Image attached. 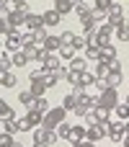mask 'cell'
Wrapping results in <instances>:
<instances>
[{
    "mask_svg": "<svg viewBox=\"0 0 129 147\" xmlns=\"http://www.w3.org/2000/svg\"><path fill=\"white\" fill-rule=\"evenodd\" d=\"M65 116H67V111H65L62 106L49 109V111L44 114V119H41V127H44V129H57V127L65 121Z\"/></svg>",
    "mask_w": 129,
    "mask_h": 147,
    "instance_id": "1",
    "label": "cell"
},
{
    "mask_svg": "<svg viewBox=\"0 0 129 147\" xmlns=\"http://www.w3.org/2000/svg\"><path fill=\"white\" fill-rule=\"evenodd\" d=\"M96 106H98V96H88V93H85V96H80V98H78V103H75V109H72V111H75L78 116H85V114H91Z\"/></svg>",
    "mask_w": 129,
    "mask_h": 147,
    "instance_id": "2",
    "label": "cell"
},
{
    "mask_svg": "<svg viewBox=\"0 0 129 147\" xmlns=\"http://www.w3.org/2000/svg\"><path fill=\"white\" fill-rule=\"evenodd\" d=\"M106 137H109L114 145H122V140L127 137V132H124V121H111V119H109V124H106Z\"/></svg>",
    "mask_w": 129,
    "mask_h": 147,
    "instance_id": "3",
    "label": "cell"
},
{
    "mask_svg": "<svg viewBox=\"0 0 129 147\" xmlns=\"http://www.w3.org/2000/svg\"><path fill=\"white\" fill-rule=\"evenodd\" d=\"M98 103L114 111V106L119 103V88H103V90L98 93Z\"/></svg>",
    "mask_w": 129,
    "mask_h": 147,
    "instance_id": "4",
    "label": "cell"
},
{
    "mask_svg": "<svg viewBox=\"0 0 129 147\" xmlns=\"http://www.w3.org/2000/svg\"><path fill=\"white\" fill-rule=\"evenodd\" d=\"M34 142H47V145H59V137L54 129H44V127H34Z\"/></svg>",
    "mask_w": 129,
    "mask_h": 147,
    "instance_id": "5",
    "label": "cell"
},
{
    "mask_svg": "<svg viewBox=\"0 0 129 147\" xmlns=\"http://www.w3.org/2000/svg\"><path fill=\"white\" fill-rule=\"evenodd\" d=\"M39 62H41V67L49 70V72H57V70L62 67V57H59L57 52H44V57H41Z\"/></svg>",
    "mask_w": 129,
    "mask_h": 147,
    "instance_id": "6",
    "label": "cell"
},
{
    "mask_svg": "<svg viewBox=\"0 0 129 147\" xmlns=\"http://www.w3.org/2000/svg\"><path fill=\"white\" fill-rule=\"evenodd\" d=\"M106 21H111L114 26H119V23L124 21V5H122L119 0H114V3L109 5V10H106Z\"/></svg>",
    "mask_w": 129,
    "mask_h": 147,
    "instance_id": "7",
    "label": "cell"
},
{
    "mask_svg": "<svg viewBox=\"0 0 129 147\" xmlns=\"http://www.w3.org/2000/svg\"><path fill=\"white\" fill-rule=\"evenodd\" d=\"M106 124H109V121H98V124H93V127H85V140L101 142V140L106 137Z\"/></svg>",
    "mask_w": 129,
    "mask_h": 147,
    "instance_id": "8",
    "label": "cell"
},
{
    "mask_svg": "<svg viewBox=\"0 0 129 147\" xmlns=\"http://www.w3.org/2000/svg\"><path fill=\"white\" fill-rule=\"evenodd\" d=\"M21 52H23V57H26L28 62H39V59L44 57V49H41V47H36V44H26Z\"/></svg>",
    "mask_w": 129,
    "mask_h": 147,
    "instance_id": "9",
    "label": "cell"
},
{
    "mask_svg": "<svg viewBox=\"0 0 129 147\" xmlns=\"http://www.w3.org/2000/svg\"><path fill=\"white\" fill-rule=\"evenodd\" d=\"M3 47H5V52H21L23 49V41H21V36H16V34H8L5 36V41H3Z\"/></svg>",
    "mask_w": 129,
    "mask_h": 147,
    "instance_id": "10",
    "label": "cell"
},
{
    "mask_svg": "<svg viewBox=\"0 0 129 147\" xmlns=\"http://www.w3.org/2000/svg\"><path fill=\"white\" fill-rule=\"evenodd\" d=\"M23 26H26L28 31H36V28H41L44 23H41V16H39V13H26V16H23Z\"/></svg>",
    "mask_w": 129,
    "mask_h": 147,
    "instance_id": "11",
    "label": "cell"
},
{
    "mask_svg": "<svg viewBox=\"0 0 129 147\" xmlns=\"http://www.w3.org/2000/svg\"><path fill=\"white\" fill-rule=\"evenodd\" d=\"M59 21H62V16H59L54 8H52V10H44V13H41V23H44V26H57Z\"/></svg>",
    "mask_w": 129,
    "mask_h": 147,
    "instance_id": "12",
    "label": "cell"
},
{
    "mask_svg": "<svg viewBox=\"0 0 129 147\" xmlns=\"http://www.w3.org/2000/svg\"><path fill=\"white\" fill-rule=\"evenodd\" d=\"M59 47H62V39H59V36H52V34H49V36H47V41L41 44V49H44V52H59Z\"/></svg>",
    "mask_w": 129,
    "mask_h": 147,
    "instance_id": "13",
    "label": "cell"
},
{
    "mask_svg": "<svg viewBox=\"0 0 129 147\" xmlns=\"http://www.w3.org/2000/svg\"><path fill=\"white\" fill-rule=\"evenodd\" d=\"M70 70H75V72H85V70H88V59H85L83 54H75V57L70 59Z\"/></svg>",
    "mask_w": 129,
    "mask_h": 147,
    "instance_id": "14",
    "label": "cell"
},
{
    "mask_svg": "<svg viewBox=\"0 0 129 147\" xmlns=\"http://www.w3.org/2000/svg\"><path fill=\"white\" fill-rule=\"evenodd\" d=\"M23 119H26V121L31 124V129H34V127H41V119H44V114H41V111H36V109H28Z\"/></svg>",
    "mask_w": 129,
    "mask_h": 147,
    "instance_id": "15",
    "label": "cell"
},
{
    "mask_svg": "<svg viewBox=\"0 0 129 147\" xmlns=\"http://www.w3.org/2000/svg\"><path fill=\"white\" fill-rule=\"evenodd\" d=\"M114 36L119 41H129V21H122L119 26H114Z\"/></svg>",
    "mask_w": 129,
    "mask_h": 147,
    "instance_id": "16",
    "label": "cell"
},
{
    "mask_svg": "<svg viewBox=\"0 0 129 147\" xmlns=\"http://www.w3.org/2000/svg\"><path fill=\"white\" fill-rule=\"evenodd\" d=\"M78 140H85V124H72V129H70V145L72 142H78Z\"/></svg>",
    "mask_w": 129,
    "mask_h": 147,
    "instance_id": "17",
    "label": "cell"
},
{
    "mask_svg": "<svg viewBox=\"0 0 129 147\" xmlns=\"http://www.w3.org/2000/svg\"><path fill=\"white\" fill-rule=\"evenodd\" d=\"M75 3H78V0H54V10H57L59 16H65V13H70V10L75 8Z\"/></svg>",
    "mask_w": 129,
    "mask_h": 147,
    "instance_id": "18",
    "label": "cell"
},
{
    "mask_svg": "<svg viewBox=\"0 0 129 147\" xmlns=\"http://www.w3.org/2000/svg\"><path fill=\"white\" fill-rule=\"evenodd\" d=\"M83 57H85L88 62H91V59H93V62H98V59H101V47L88 44V47H85V52H83Z\"/></svg>",
    "mask_w": 129,
    "mask_h": 147,
    "instance_id": "19",
    "label": "cell"
},
{
    "mask_svg": "<svg viewBox=\"0 0 129 147\" xmlns=\"http://www.w3.org/2000/svg\"><path fill=\"white\" fill-rule=\"evenodd\" d=\"M101 59H103V62L116 59V47H114V44H103V47H101Z\"/></svg>",
    "mask_w": 129,
    "mask_h": 147,
    "instance_id": "20",
    "label": "cell"
},
{
    "mask_svg": "<svg viewBox=\"0 0 129 147\" xmlns=\"http://www.w3.org/2000/svg\"><path fill=\"white\" fill-rule=\"evenodd\" d=\"M57 54H59V57H62V59H67V62H70V59H72V57H75V54H78V49H75V47H72V44H62V47H59V52H57Z\"/></svg>",
    "mask_w": 129,
    "mask_h": 147,
    "instance_id": "21",
    "label": "cell"
},
{
    "mask_svg": "<svg viewBox=\"0 0 129 147\" xmlns=\"http://www.w3.org/2000/svg\"><path fill=\"white\" fill-rule=\"evenodd\" d=\"M96 80H98V78H96V72H88V70H85V72H80V83H78V85L91 88V85H96Z\"/></svg>",
    "mask_w": 129,
    "mask_h": 147,
    "instance_id": "22",
    "label": "cell"
},
{
    "mask_svg": "<svg viewBox=\"0 0 129 147\" xmlns=\"http://www.w3.org/2000/svg\"><path fill=\"white\" fill-rule=\"evenodd\" d=\"M93 114H96V119H98V121H109V119H111V114H114V111H111V109H106V106H101V103H98V106H96V109H93Z\"/></svg>",
    "mask_w": 129,
    "mask_h": 147,
    "instance_id": "23",
    "label": "cell"
},
{
    "mask_svg": "<svg viewBox=\"0 0 129 147\" xmlns=\"http://www.w3.org/2000/svg\"><path fill=\"white\" fill-rule=\"evenodd\" d=\"M0 119H3V121H5V119H16V111H13L10 103L3 101V98H0Z\"/></svg>",
    "mask_w": 129,
    "mask_h": 147,
    "instance_id": "24",
    "label": "cell"
},
{
    "mask_svg": "<svg viewBox=\"0 0 129 147\" xmlns=\"http://www.w3.org/2000/svg\"><path fill=\"white\" fill-rule=\"evenodd\" d=\"M114 114H116V119H119V121H127V119H129V106L119 101V103L114 106Z\"/></svg>",
    "mask_w": 129,
    "mask_h": 147,
    "instance_id": "25",
    "label": "cell"
},
{
    "mask_svg": "<svg viewBox=\"0 0 129 147\" xmlns=\"http://www.w3.org/2000/svg\"><path fill=\"white\" fill-rule=\"evenodd\" d=\"M31 34H34V44H36V47H41V44L47 41V36H49L47 26H41V28H36V31H31Z\"/></svg>",
    "mask_w": 129,
    "mask_h": 147,
    "instance_id": "26",
    "label": "cell"
},
{
    "mask_svg": "<svg viewBox=\"0 0 129 147\" xmlns=\"http://www.w3.org/2000/svg\"><path fill=\"white\" fill-rule=\"evenodd\" d=\"M70 129H72V124H67V121H62V124L54 129V132H57V137H59V142H62V140H65V142L70 140Z\"/></svg>",
    "mask_w": 129,
    "mask_h": 147,
    "instance_id": "27",
    "label": "cell"
},
{
    "mask_svg": "<svg viewBox=\"0 0 129 147\" xmlns=\"http://www.w3.org/2000/svg\"><path fill=\"white\" fill-rule=\"evenodd\" d=\"M5 21H8L10 26H23V13H18V10H10V13L5 16Z\"/></svg>",
    "mask_w": 129,
    "mask_h": 147,
    "instance_id": "28",
    "label": "cell"
},
{
    "mask_svg": "<svg viewBox=\"0 0 129 147\" xmlns=\"http://www.w3.org/2000/svg\"><path fill=\"white\" fill-rule=\"evenodd\" d=\"M103 80L109 83V88H119V85H122V72H114V70H111Z\"/></svg>",
    "mask_w": 129,
    "mask_h": 147,
    "instance_id": "29",
    "label": "cell"
},
{
    "mask_svg": "<svg viewBox=\"0 0 129 147\" xmlns=\"http://www.w3.org/2000/svg\"><path fill=\"white\" fill-rule=\"evenodd\" d=\"M41 83H44L47 88H54V85L59 83V78H57V72H49V70H44V78H41Z\"/></svg>",
    "mask_w": 129,
    "mask_h": 147,
    "instance_id": "30",
    "label": "cell"
},
{
    "mask_svg": "<svg viewBox=\"0 0 129 147\" xmlns=\"http://www.w3.org/2000/svg\"><path fill=\"white\" fill-rule=\"evenodd\" d=\"M80 18V26H83V31H91V28H96V21H93V16L91 13H85V16H78Z\"/></svg>",
    "mask_w": 129,
    "mask_h": 147,
    "instance_id": "31",
    "label": "cell"
},
{
    "mask_svg": "<svg viewBox=\"0 0 129 147\" xmlns=\"http://www.w3.org/2000/svg\"><path fill=\"white\" fill-rule=\"evenodd\" d=\"M28 90H31V96H34V98H39V96H44L47 85H44V83H39V80H31V88H28Z\"/></svg>",
    "mask_w": 129,
    "mask_h": 147,
    "instance_id": "32",
    "label": "cell"
},
{
    "mask_svg": "<svg viewBox=\"0 0 129 147\" xmlns=\"http://www.w3.org/2000/svg\"><path fill=\"white\" fill-rule=\"evenodd\" d=\"M18 103H23L26 109H31V106H34V96H31V90H21V93H18Z\"/></svg>",
    "mask_w": 129,
    "mask_h": 147,
    "instance_id": "33",
    "label": "cell"
},
{
    "mask_svg": "<svg viewBox=\"0 0 129 147\" xmlns=\"http://www.w3.org/2000/svg\"><path fill=\"white\" fill-rule=\"evenodd\" d=\"M31 109H36V111H41V114H47L49 111V101L44 98V96H39V98H34V106Z\"/></svg>",
    "mask_w": 129,
    "mask_h": 147,
    "instance_id": "34",
    "label": "cell"
},
{
    "mask_svg": "<svg viewBox=\"0 0 129 147\" xmlns=\"http://www.w3.org/2000/svg\"><path fill=\"white\" fill-rule=\"evenodd\" d=\"M3 132L5 134H16L18 132V119H5L3 121Z\"/></svg>",
    "mask_w": 129,
    "mask_h": 147,
    "instance_id": "35",
    "label": "cell"
},
{
    "mask_svg": "<svg viewBox=\"0 0 129 147\" xmlns=\"http://www.w3.org/2000/svg\"><path fill=\"white\" fill-rule=\"evenodd\" d=\"M13 67V54L10 52H0V70H10Z\"/></svg>",
    "mask_w": 129,
    "mask_h": 147,
    "instance_id": "36",
    "label": "cell"
},
{
    "mask_svg": "<svg viewBox=\"0 0 129 147\" xmlns=\"http://www.w3.org/2000/svg\"><path fill=\"white\" fill-rule=\"evenodd\" d=\"M109 72H111V70H109V62L98 59V67H96V78H98V80H103V78H106Z\"/></svg>",
    "mask_w": 129,
    "mask_h": 147,
    "instance_id": "37",
    "label": "cell"
},
{
    "mask_svg": "<svg viewBox=\"0 0 129 147\" xmlns=\"http://www.w3.org/2000/svg\"><path fill=\"white\" fill-rule=\"evenodd\" d=\"M75 103H78V96H75V93H67V96H65V101H62V109H65V111H72V109H75Z\"/></svg>",
    "mask_w": 129,
    "mask_h": 147,
    "instance_id": "38",
    "label": "cell"
},
{
    "mask_svg": "<svg viewBox=\"0 0 129 147\" xmlns=\"http://www.w3.org/2000/svg\"><path fill=\"white\" fill-rule=\"evenodd\" d=\"M72 10H75V13H78V16H85V13H91V10H93V8H91V5H88V3H83V0H78V3H75V8H72Z\"/></svg>",
    "mask_w": 129,
    "mask_h": 147,
    "instance_id": "39",
    "label": "cell"
},
{
    "mask_svg": "<svg viewBox=\"0 0 129 147\" xmlns=\"http://www.w3.org/2000/svg\"><path fill=\"white\" fill-rule=\"evenodd\" d=\"M98 34H106V36H114V23H111V21H103V23L98 26Z\"/></svg>",
    "mask_w": 129,
    "mask_h": 147,
    "instance_id": "40",
    "label": "cell"
},
{
    "mask_svg": "<svg viewBox=\"0 0 129 147\" xmlns=\"http://www.w3.org/2000/svg\"><path fill=\"white\" fill-rule=\"evenodd\" d=\"M26 57H23V52H13V67H26Z\"/></svg>",
    "mask_w": 129,
    "mask_h": 147,
    "instance_id": "41",
    "label": "cell"
},
{
    "mask_svg": "<svg viewBox=\"0 0 129 147\" xmlns=\"http://www.w3.org/2000/svg\"><path fill=\"white\" fill-rule=\"evenodd\" d=\"M65 83H70V85L75 88V85L80 83V72H75V70H70V72H67V78H65Z\"/></svg>",
    "mask_w": 129,
    "mask_h": 147,
    "instance_id": "42",
    "label": "cell"
},
{
    "mask_svg": "<svg viewBox=\"0 0 129 147\" xmlns=\"http://www.w3.org/2000/svg\"><path fill=\"white\" fill-rule=\"evenodd\" d=\"M13 145V134H5V132H3V134H0V147H10Z\"/></svg>",
    "mask_w": 129,
    "mask_h": 147,
    "instance_id": "43",
    "label": "cell"
},
{
    "mask_svg": "<svg viewBox=\"0 0 129 147\" xmlns=\"http://www.w3.org/2000/svg\"><path fill=\"white\" fill-rule=\"evenodd\" d=\"M72 47H75V49H85V47H88V44H85V36H78V34H75V41H72Z\"/></svg>",
    "mask_w": 129,
    "mask_h": 147,
    "instance_id": "44",
    "label": "cell"
},
{
    "mask_svg": "<svg viewBox=\"0 0 129 147\" xmlns=\"http://www.w3.org/2000/svg\"><path fill=\"white\" fill-rule=\"evenodd\" d=\"M59 39H62V44H72V41H75V34H72V31H65Z\"/></svg>",
    "mask_w": 129,
    "mask_h": 147,
    "instance_id": "45",
    "label": "cell"
},
{
    "mask_svg": "<svg viewBox=\"0 0 129 147\" xmlns=\"http://www.w3.org/2000/svg\"><path fill=\"white\" fill-rule=\"evenodd\" d=\"M83 119H85V127H93V124H98V119H96V114H93V111H91V114H85Z\"/></svg>",
    "mask_w": 129,
    "mask_h": 147,
    "instance_id": "46",
    "label": "cell"
},
{
    "mask_svg": "<svg viewBox=\"0 0 129 147\" xmlns=\"http://www.w3.org/2000/svg\"><path fill=\"white\" fill-rule=\"evenodd\" d=\"M111 3H114V0H96V8H98V10H103V13H106V10H109V5H111Z\"/></svg>",
    "mask_w": 129,
    "mask_h": 147,
    "instance_id": "47",
    "label": "cell"
},
{
    "mask_svg": "<svg viewBox=\"0 0 129 147\" xmlns=\"http://www.w3.org/2000/svg\"><path fill=\"white\" fill-rule=\"evenodd\" d=\"M85 44H96V28L85 31Z\"/></svg>",
    "mask_w": 129,
    "mask_h": 147,
    "instance_id": "48",
    "label": "cell"
},
{
    "mask_svg": "<svg viewBox=\"0 0 129 147\" xmlns=\"http://www.w3.org/2000/svg\"><path fill=\"white\" fill-rule=\"evenodd\" d=\"M109 70H114V72H122V62H119V57L109 62Z\"/></svg>",
    "mask_w": 129,
    "mask_h": 147,
    "instance_id": "49",
    "label": "cell"
},
{
    "mask_svg": "<svg viewBox=\"0 0 129 147\" xmlns=\"http://www.w3.org/2000/svg\"><path fill=\"white\" fill-rule=\"evenodd\" d=\"M41 78H44V67H39V70H34L28 75V80H41Z\"/></svg>",
    "mask_w": 129,
    "mask_h": 147,
    "instance_id": "50",
    "label": "cell"
},
{
    "mask_svg": "<svg viewBox=\"0 0 129 147\" xmlns=\"http://www.w3.org/2000/svg\"><path fill=\"white\" fill-rule=\"evenodd\" d=\"M96 142H91V140H78V142H72V147H93Z\"/></svg>",
    "mask_w": 129,
    "mask_h": 147,
    "instance_id": "51",
    "label": "cell"
},
{
    "mask_svg": "<svg viewBox=\"0 0 129 147\" xmlns=\"http://www.w3.org/2000/svg\"><path fill=\"white\" fill-rule=\"evenodd\" d=\"M28 129H31V124H28L26 119H21V121H18V132H28Z\"/></svg>",
    "mask_w": 129,
    "mask_h": 147,
    "instance_id": "52",
    "label": "cell"
},
{
    "mask_svg": "<svg viewBox=\"0 0 129 147\" xmlns=\"http://www.w3.org/2000/svg\"><path fill=\"white\" fill-rule=\"evenodd\" d=\"M8 13H10V8H8V5H5V3H0V18H5V16H8Z\"/></svg>",
    "mask_w": 129,
    "mask_h": 147,
    "instance_id": "53",
    "label": "cell"
},
{
    "mask_svg": "<svg viewBox=\"0 0 129 147\" xmlns=\"http://www.w3.org/2000/svg\"><path fill=\"white\" fill-rule=\"evenodd\" d=\"M96 88H98V93H101L103 88H109V83H106V80H96Z\"/></svg>",
    "mask_w": 129,
    "mask_h": 147,
    "instance_id": "54",
    "label": "cell"
},
{
    "mask_svg": "<svg viewBox=\"0 0 129 147\" xmlns=\"http://www.w3.org/2000/svg\"><path fill=\"white\" fill-rule=\"evenodd\" d=\"M34 147H49L47 142H34Z\"/></svg>",
    "mask_w": 129,
    "mask_h": 147,
    "instance_id": "55",
    "label": "cell"
},
{
    "mask_svg": "<svg viewBox=\"0 0 129 147\" xmlns=\"http://www.w3.org/2000/svg\"><path fill=\"white\" fill-rule=\"evenodd\" d=\"M124 132H127V134H129V119H127V121H124Z\"/></svg>",
    "mask_w": 129,
    "mask_h": 147,
    "instance_id": "56",
    "label": "cell"
},
{
    "mask_svg": "<svg viewBox=\"0 0 129 147\" xmlns=\"http://www.w3.org/2000/svg\"><path fill=\"white\" fill-rule=\"evenodd\" d=\"M122 142H124V147H129V134L124 137V140H122Z\"/></svg>",
    "mask_w": 129,
    "mask_h": 147,
    "instance_id": "57",
    "label": "cell"
},
{
    "mask_svg": "<svg viewBox=\"0 0 129 147\" xmlns=\"http://www.w3.org/2000/svg\"><path fill=\"white\" fill-rule=\"evenodd\" d=\"M10 147H23V145H21V142H16V140H13V145H10Z\"/></svg>",
    "mask_w": 129,
    "mask_h": 147,
    "instance_id": "58",
    "label": "cell"
},
{
    "mask_svg": "<svg viewBox=\"0 0 129 147\" xmlns=\"http://www.w3.org/2000/svg\"><path fill=\"white\" fill-rule=\"evenodd\" d=\"M127 106H129V96H127Z\"/></svg>",
    "mask_w": 129,
    "mask_h": 147,
    "instance_id": "59",
    "label": "cell"
},
{
    "mask_svg": "<svg viewBox=\"0 0 129 147\" xmlns=\"http://www.w3.org/2000/svg\"><path fill=\"white\" fill-rule=\"evenodd\" d=\"M0 47H3V41H0Z\"/></svg>",
    "mask_w": 129,
    "mask_h": 147,
    "instance_id": "60",
    "label": "cell"
}]
</instances>
